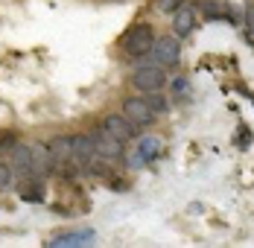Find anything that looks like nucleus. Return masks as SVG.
<instances>
[{"label":"nucleus","instance_id":"nucleus-1","mask_svg":"<svg viewBox=\"0 0 254 248\" xmlns=\"http://www.w3.org/2000/svg\"><path fill=\"white\" fill-rule=\"evenodd\" d=\"M164 155V140L158 137V134H146V137H140L137 140V146L131 149V155L126 158L128 170H143V167H149L152 161H158Z\"/></svg>","mask_w":254,"mask_h":248},{"label":"nucleus","instance_id":"nucleus-2","mask_svg":"<svg viewBox=\"0 0 254 248\" xmlns=\"http://www.w3.org/2000/svg\"><path fill=\"white\" fill-rule=\"evenodd\" d=\"M155 44V35H152V26L140 24V26H131L123 38V53L128 59H140V56H149Z\"/></svg>","mask_w":254,"mask_h":248},{"label":"nucleus","instance_id":"nucleus-3","mask_svg":"<svg viewBox=\"0 0 254 248\" xmlns=\"http://www.w3.org/2000/svg\"><path fill=\"white\" fill-rule=\"evenodd\" d=\"M152 59H155V64H161L164 70L176 67L178 62H181V38L178 35H161V38H155Z\"/></svg>","mask_w":254,"mask_h":248},{"label":"nucleus","instance_id":"nucleus-4","mask_svg":"<svg viewBox=\"0 0 254 248\" xmlns=\"http://www.w3.org/2000/svg\"><path fill=\"white\" fill-rule=\"evenodd\" d=\"M164 82H167V73H164V67L161 64H140L134 76H131V85L140 91V94H152V91H161L164 88Z\"/></svg>","mask_w":254,"mask_h":248},{"label":"nucleus","instance_id":"nucleus-5","mask_svg":"<svg viewBox=\"0 0 254 248\" xmlns=\"http://www.w3.org/2000/svg\"><path fill=\"white\" fill-rule=\"evenodd\" d=\"M91 140H94V152H97L100 158H105V161H111V158H120V155H123V143H120V140L105 128V125L94 128Z\"/></svg>","mask_w":254,"mask_h":248},{"label":"nucleus","instance_id":"nucleus-6","mask_svg":"<svg viewBox=\"0 0 254 248\" xmlns=\"http://www.w3.org/2000/svg\"><path fill=\"white\" fill-rule=\"evenodd\" d=\"M97 158V152H94V140L88 137V134H73L70 137V161L76 164L79 170H88V164Z\"/></svg>","mask_w":254,"mask_h":248},{"label":"nucleus","instance_id":"nucleus-7","mask_svg":"<svg viewBox=\"0 0 254 248\" xmlns=\"http://www.w3.org/2000/svg\"><path fill=\"white\" fill-rule=\"evenodd\" d=\"M123 114H126L134 125H146V123H152L155 117H158L143 97H128L126 102H123Z\"/></svg>","mask_w":254,"mask_h":248},{"label":"nucleus","instance_id":"nucleus-8","mask_svg":"<svg viewBox=\"0 0 254 248\" xmlns=\"http://www.w3.org/2000/svg\"><path fill=\"white\" fill-rule=\"evenodd\" d=\"M97 234L91 228H82V231H67V234H59L53 237L47 246L50 248H82V246H94Z\"/></svg>","mask_w":254,"mask_h":248},{"label":"nucleus","instance_id":"nucleus-9","mask_svg":"<svg viewBox=\"0 0 254 248\" xmlns=\"http://www.w3.org/2000/svg\"><path fill=\"white\" fill-rule=\"evenodd\" d=\"M102 125H105V128H108V131H111V134L120 140V143H128V140H134V134H137V131H134V123L128 120L126 114H123V117H117V114H114V117H108V120H105Z\"/></svg>","mask_w":254,"mask_h":248},{"label":"nucleus","instance_id":"nucleus-10","mask_svg":"<svg viewBox=\"0 0 254 248\" xmlns=\"http://www.w3.org/2000/svg\"><path fill=\"white\" fill-rule=\"evenodd\" d=\"M53 155H50V146H32V175H38V178H44V175L53 173Z\"/></svg>","mask_w":254,"mask_h":248},{"label":"nucleus","instance_id":"nucleus-11","mask_svg":"<svg viewBox=\"0 0 254 248\" xmlns=\"http://www.w3.org/2000/svg\"><path fill=\"white\" fill-rule=\"evenodd\" d=\"M193 26H196V9L184 3L173 18V29H176L178 38H187V32H193Z\"/></svg>","mask_w":254,"mask_h":248},{"label":"nucleus","instance_id":"nucleus-12","mask_svg":"<svg viewBox=\"0 0 254 248\" xmlns=\"http://www.w3.org/2000/svg\"><path fill=\"white\" fill-rule=\"evenodd\" d=\"M12 170L18 175H32V146H15L12 155Z\"/></svg>","mask_w":254,"mask_h":248},{"label":"nucleus","instance_id":"nucleus-13","mask_svg":"<svg viewBox=\"0 0 254 248\" xmlns=\"http://www.w3.org/2000/svg\"><path fill=\"white\" fill-rule=\"evenodd\" d=\"M18 193H21L24 201H41V198H44L41 178H38V175H26L24 181H21V187H18Z\"/></svg>","mask_w":254,"mask_h":248},{"label":"nucleus","instance_id":"nucleus-14","mask_svg":"<svg viewBox=\"0 0 254 248\" xmlns=\"http://www.w3.org/2000/svg\"><path fill=\"white\" fill-rule=\"evenodd\" d=\"M50 155H53V164L62 167L70 161V137H56L50 140Z\"/></svg>","mask_w":254,"mask_h":248},{"label":"nucleus","instance_id":"nucleus-15","mask_svg":"<svg viewBox=\"0 0 254 248\" xmlns=\"http://www.w3.org/2000/svg\"><path fill=\"white\" fill-rule=\"evenodd\" d=\"M204 15H207V21H225V6L216 3V0H207L204 3Z\"/></svg>","mask_w":254,"mask_h":248},{"label":"nucleus","instance_id":"nucleus-16","mask_svg":"<svg viewBox=\"0 0 254 248\" xmlns=\"http://www.w3.org/2000/svg\"><path fill=\"white\" fill-rule=\"evenodd\" d=\"M184 3H187V0H155V9L164 12V15H176Z\"/></svg>","mask_w":254,"mask_h":248},{"label":"nucleus","instance_id":"nucleus-17","mask_svg":"<svg viewBox=\"0 0 254 248\" xmlns=\"http://www.w3.org/2000/svg\"><path fill=\"white\" fill-rule=\"evenodd\" d=\"M146 102H149V108H152L155 114H164V111L170 108V105H167V99L161 97L158 91H152V94H149V99H146Z\"/></svg>","mask_w":254,"mask_h":248},{"label":"nucleus","instance_id":"nucleus-18","mask_svg":"<svg viewBox=\"0 0 254 248\" xmlns=\"http://www.w3.org/2000/svg\"><path fill=\"white\" fill-rule=\"evenodd\" d=\"M173 91H176V97L190 94V82H187V79H176V82H173Z\"/></svg>","mask_w":254,"mask_h":248},{"label":"nucleus","instance_id":"nucleus-19","mask_svg":"<svg viewBox=\"0 0 254 248\" xmlns=\"http://www.w3.org/2000/svg\"><path fill=\"white\" fill-rule=\"evenodd\" d=\"M9 184H12V167L0 164V187H9Z\"/></svg>","mask_w":254,"mask_h":248},{"label":"nucleus","instance_id":"nucleus-20","mask_svg":"<svg viewBox=\"0 0 254 248\" xmlns=\"http://www.w3.org/2000/svg\"><path fill=\"white\" fill-rule=\"evenodd\" d=\"M246 18H249V29L254 32V6H249V9H246Z\"/></svg>","mask_w":254,"mask_h":248},{"label":"nucleus","instance_id":"nucleus-21","mask_svg":"<svg viewBox=\"0 0 254 248\" xmlns=\"http://www.w3.org/2000/svg\"><path fill=\"white\" fill-rule=\"evenodd\" d=\"M249 143H252V134H249V131H243V134H240V146H249Z\"/></svg>","mask_w":254,"mask_h":248}]
</instances>
